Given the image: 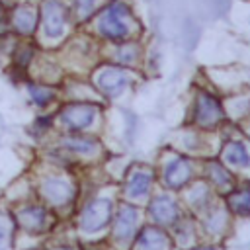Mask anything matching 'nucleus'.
Returning <instances> with one entry per match:
<instances>
[{
  "label": "nucleus",
  "mask_w": 250,
  "mask_h": 250,
  "mask_svg": "<svg viewBox=\"0 0 250 250\" xmlns=\"http://www.w3.org/2000/svg\"><path fill=\"white\" fill-rule=\"evenodd\" d=\"M98 31L107 39H125L131 33V12L123 2H113L98 18Z\"/></svg>",
  "instance_id": "f257e3e1"
},
{
  "label": "nucleus",
  "mask_w": 250,
  "mask_h": 250,
  "mask_svg": "<svg viewBox=\"0 0 250 250\" xmlns=\"http://www.w3.org/2000/svg\"><path fill=\"white\" fill-rule=\"evenodd\" d=\"M39 16H41V29L45 37L59 39L64 33L68 10L61 0H45L39 8Z\"/></svg>",
  "instance_id": "f03ea898"
},
{
  "label": "nucleus",
  "mask_w": 250,
  "mask_h": 250,
  "mask_svg": "<svg viewBox=\"0 0 250 250\" xmlns=\"http://www.w3.org/2000/svg\"><path fill=\"white\" fill-rule=\"evenodd\" d=\"M111 217V201L109 199H96L92 201L80 215V227L84 230H100L107 225Z\"/></svg>",
  "instance_id": "7ed1b4c3"
},
{
  "label": "nucleus",
  "mask_w": 250,
  "mask_h": 250,
  "mask_svg": "<svg viewBox=\"0 0 250 250\" xmlns=\"http://www.w3.org/2000/svg\"><path fill=\"white\" fill-rule=\"evenodd\" d=\"M94 117H96V107L90 104H72L61 111L62 125H66L68 129H74V131L86 129L88 125H92Z\"/></svg>",
  "instance_id": "20e7f679"
},
{
  "label": "nucleus",
  "mask_w": 250,
  "mask_h": 250,
  "mask_svg": "<svg viewBox=\"0 0 250 250\" xmlns=\"http://www.w3.org/2000/svg\"><path fill=\"white\" fill-rule=\"evenodd\" d=\"M39 23V10L33 4H20L12 12L10 25L20 35H31Z\"/></svg>",
  "instance_id": "39448f33"
},
{
  "label": "nucleus",
  "mask_w": 250,
  "mask_h": 250,
  "mask_svg": "<svg viewBox=\"0 0 250 250\" xmlns=\"http://www.w3.org/2000/svg\"><path fill=\"white\" fill-rule=\"evenodd\" d=\"M129 82V74L117 66H105L96 74V84L107 96H119Z\"/></svg>",
  "instance_id": "423d86ee"
},
{
  "label": "nucleus",
  "mask_w": 250,
  "mask_h": 250,
  "mask_svg": "<svg viewBox=\"0 0 250 250\" xmlns=\"http://www.w3.org/2000/svg\"><path fill=\"white\" fill-rule=\"evenodd\" d=\"M221 119H223V109L217 104V100H213L207 94H201L195 105V121L201 127H215Z\"/></svg>",
  "instance_id": "0eeeda50"
},
{
  "label": "nucleus",
  "mask_w": 250,
  "mask_h": 250,
  "mask_svg": "<svg viewBox=\"0 0 250 250\" xmlns=\"http://www.w3.org/2000/svg\"><path fill=\"white\" fill-rule=\"evenodd\" d=\"M41 193H43V197L47 201H51L55 205H64V203H68L72 199L74 189L62 178H47L41 184Z\"/></svg>",
  "instance_id": "6e6552de"
},
{
  "label": "nucleus",
  "mask_w": 250,
  "mask_h": 250,
  "mask_svg": "<svg viewBox=\"0 0 250 250\" xmlns=\"http://www.w3.org/2000/svg\"><path fill=\"white\" fill-rule=\"evenodd\" d=\"M189 176H191V168H189L188 160L186 158H180V156L174 158V160H170L168 166H166V170H164V180L174 189L182 188L189 180Z\"/></svg>",
  "instance_id": "1a4fd4ad"
},
{
  "label": "nucleus",
  "mask_w": 250,
  "mask_h": 250,
  "mask_svg": "<svg viewBox=\"0 0 250 250\" xmlns=\"http://www.w3.org/2000/svg\"><path fill=\"white\" fill-rule=\"evenodd\" d=\"M137 219H139V213L133 205H123L119 209V215L115 219V238L119 240H129L131 234L135 232V227H137Z\"/></svg>",
  "instance_id": "9d476101"
},
{
  "label": "nucleus",
  "mask_w": 250,
  "mask_h": 250,
  "mask_svg": "<svg viewBox=\"0 0 250 250\" xmlns=\"http://www.w3.org/2000/svg\"><path fill=\"white\" fill-rule=\"evenodd\" d=\"M18 221L20 225L29 230V232H37V230H43L45 225H47V211L43 207H23L20 213H18Z\"/></svg>",
  "instance_id": "9b49d317"
},
{
  "label": "nucleus",
  "mask_w": 250,
  "mask_h": 250,
  "mask_svg": "<svg viewBox=\"0 0 250 250\" xmlns=\"http://www.w3.org/2000/svg\"><path fill=\"white\" fill-rule=\"evenodd\" d=\"M168 246V238L162 230L158 229H145L141 234H139V240H137V248L139 250H166Z\"/></svg>",
  "instance_id": "f8f14e48"
},
{
  "label": "nucleus",
  "mask_w": 250,
  "mask_h": 250,
  "mask_svg": "<svg viewBox=\"0 0 250 250\" xmlns=\"http://www.w3.org/2000/svg\"><path fill=\"white\" fill-rule=\"evenodd\" d=\"M150 215L158 223H172L176 219V215H178V209H176V205H174V201L170 197L160 195L150 203Z\"/></svg>",
  "instance_id": "ddd939ff"
},
{
  "label": "nucleus",
  "mask_w": 250,
  "mask_h": 250,
  "mask_svg": "<svg viewBox=\"0 0 250 250\" xmlns=\"http://www.w3.org/2000/svg\"><path fill=\"white\" fill-rule=\"evenodd\" d=\"M150 182H152V174L146 172V170H139L131 176L129 184H127V195L129 197H141L148 191L150 188Z\"/></svg>",
  "instance_id": "4468645a"
},
{
  "label": "nucleus",
  "mask_w": 250,
  "mask_h": 250,
  "mask_svg": "<svg viewBox=\"0 0 250 250\" xmlns=\"http://www.w3.org/2000/svg\"><path fill=\"white\" fill-rule=\"evenodd\" d=\"M223 158H225L230 166H248V164H250V156H248L244 145H242V143H236V141H232V143H229V145L225 146Z\"/></svg>",
  "instance_id": "2eb2a0df"
},
{
  "label": "nucleus",
  "mask_w": 250,
  "mask_h": 250,
  "mask_svg": "<svg viewBox=\"0 0 250 250\" xmlns=\"http://www.w3.org/2000/svg\"><path fill=\"white\" fill-rule=\"evenodd\" d=\"M229 205L234 213L238 215H248L250 213V188L246 189H240V191H234L230 197H229Z\"/></svg>",
  "instance_id": "dca6fc26"
},
{
  "label": "nucleus",
  "mask_w": 250,
  "mask_h": 250,
  "mask_svg": "<svg viewBox=\"0 0 250 250\" xmlns=\"http://www.w3.org/2000/svg\"><path fill=\"white\" fill-rule=\"evenodd\" d=\"M62 145L78 154H92L96 150V143L92 139H82V137H68L62 141Z\"/></svg>",
  "instance_id": "f3484780"
},
{
  "label": "nucleus",
  "mask_w": 250,
  "mask_h": 250,
  "mask_svg": "<svg viewBox=\"0 0 250 250\" xmlns=\"http://www.w3.org/2000/svg\"><path fill=\"white\" fill-rule=\"evenodd\" d=\"M27 92H29V98L37 104V105H47L53 98H55V94H53V90L51 88H47V86H37V84H29L27 86Z\"/></svg>",
  "instance_id": "a211bd4d"
},
{
  "label": "nucleus",
  "mask_w": 250,
  "mask_h": 250,
  "mask_svg": "<svg viewBox=\"0 0 250 250\" xmlns=\"http://www.w3.org/2000/svg\"><path fill=\"white\" fill-rule=\"evenodd\" d=\"M14 232V221L10 215H0V250H6Z\"/></svg>",
  "instance_id": "6ab92c4d"
},
{
  "label": "nucleus",
  "mask_w": 250,
  "mask_h": 250,
  "mask_svg": "<svg viewBox=\"0 0 250 250\" xmlns=\"http://www.w3.org/2000/svg\"><path fill=\"white\" fill-rule=\"evenodd\" d=\"M31 59H33V49H31V45H20V47L16 49V53H14V62H16L18 66H27V64L31 62Z\"/></svg>",
  "instance_id": "aec40b11"
},
{
  "label": "nucleus",
  "mask_w": 250,
  "mask_h": 250,
  "mask_svg": "<svg viewBox=\"0 0 250 250\" xmlns=\"http://www.w3.org/2000/svg\"><path fill=\"white\" fill-rule=\"evenodd\" d=\"M209 170H211V178H213V182H215L219 188H227V186H230V176H229L219 164H211Z\"/></svg>",
  "instance_id": "412c9836"
},
{
  "label": "nucleus",
  "mask_w": 250,
  "mask_h": 250,
  "mask_svg": "<svg viewBox=\"0 0 250 250\" xmlns=\"http://www.w3.org/2000/svg\"><path fill=\"white\" fill-rule=\"evenodd\" d=\"M94 6H96V0H74V8H76V16L78 18H88L92 12H94Z\"/></svg>",
  "instance_id": "4be33fe9"
},
{
  "label": "nucleus",
  "mask_w": 250,
  "mask_h": 250,
  "mask_svg": "<svg viewBox=\"0 0 250 250\" xmlns=\"http://www.w3.org/2000/svg\"><path fill=\"white\" fill-rule=\"evenodd\" d=\"M117 57H119V61H123V62H133V61L137 59V47H135V45L121 47L119 53H117Z\"/></svg>",
  "instance_id": "5701e85b"
},
{
  "label": "nucleus",
  "mask_w": 250,
  "mask_h": 250,
  "mask_svg": "<svg viewBox=\"0 0 250 250\" xmlns=\"http://www.w3.org/2000/svg\"><path fill=\"white\" fill-rule=\"evenodd\" d=\"M0 21H4V10H2V6H0Z\"/></svg>",
  "instance_id": "b1692460"
},
{
  "label": "nucleus",
  "mask_w": 250,
  "mask_h": 250,
  "mask_svg": "<svg viewBox=\"0 0 250 250\" xmlns=\"http://www.w3.org/2000/svg\"><path fill=\"white\" fill-rule=\"evenodd\" d=\"M57 250H76V248H57Z\"/></svg>",
  "instance_id": "393cba45"
},
{
  "label": "nucleus",
  "mask_w": 250,
  "mask_h": 250,
  "mask_svg": "<svg viewBox=\"0 0 250 250\" xmlns=\"http://www.w3.org/2000/svg\"><path fill=\"white\" fill-rule=\"evenodd\" d=\"M195 250H211V248H195Z\"/></svg>",
  "instance_id": "a878e982"
}]
</instances>
